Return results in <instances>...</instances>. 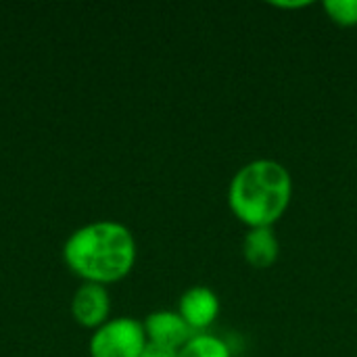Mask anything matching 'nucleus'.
Instances as JSON below:
<instances>
[{"label":"nucleus","instance_id":"8","mask_svg":"<svg viewBox=\"0 0 357 357\" xmlns=\"http://www.w3.org/2000/svg\"><path fill=\"white\" fill-rule=\"evenodd\" d=\"M178 357H232L224 339L213 335H192V339L178 351Z\"/></svg>","mask_w":357,"mask_h":357},{"label":"nucleus","instance_id":"11","mask_svg":"<svg viewBox=\"0 0 357 357\" xmlns=\"http://www.w3.org/2000/svg\"><path fill=\"white\" fill-rule=\"evenodd\" d=\"M274 6H282V8H299V6H307L310 2H272Z\"/></svg>","mask_w":357,"mask_h":357},{"label":"nucleus","instance_id":"2","mask_svg":"<svg viewBox=\"0 0 357 357\" xmlns=\"http://www.w3.org/2000/svg\"><path fill=\"white\" fill-rule=\"evenodd\" d=\"M293 178L274 159H255L243 165L228 186L230 211L249 228H272L289 209Z\"/></svg>","mask_w":357,"mask_h":357},{"label":"nucleus","instance_id":"1","mask_svg":"<svg viewBox=\"0 0 357 357\" xmlns=\"http://www.w3.org/2000/svg\"><path fill=\"white\" fill-rule=\"evenodd\" d=\"M132 230L113 220L90 222L69 234L63 245L67 268L84 282L111 284L126 278L136 264Z\"/></svg>","mask_w":357,"mask_h":357},{"label":"nucleus","instance_id":"6","mask_svg":"<svg viewBox=\"0 0 357 357\" xmlns=\"http://www.w3.org/2000/svg\"><path fill=\"white\" fill-rule=\"evenodd\" d=\"M178 314L184 322L195 331H205L211 326L220 314V299L207 287H192L188 289L178 303Z\"/></svg>","mask_w":357,"mask_h":357},{"label":"nucleus","instance_id":"7","mask_svg":"<svg viewBox=\"0 0 357 357\" xmlns=\"http://www.w3.org/2000/svg\"><path fill=\"white\" fill-rule=\"evenodd\" d=\"M278 253L280 243L272 228H249V232L243 238V255L253 268H270L278 259Z\"/></svg>","mask_w":357,"mask_h":357},{"label":"nucleus","instance_id":"10","mask_svg":"<svg viewBox=\"0 0 357 357\" xmlns=\"http://www.w3.org/2000/svg\"><path fill=\"white\" fill-rule=\"evenodd\" d=\"M140 357H178V351L163 349V347H157V345H146L144 354Z\"/></svg>","mask_w":357,"mask_h":357},{"label":"nucleus","instance_id":"3","mask_svg":"<svg viewBox=\"0 0 357 357\" xmlns=\"http://www.w3.org/2000/svg\"><path fill=\"white\" fill-rule=\"evenodd\" d=\"M149 345L144 326L130 316L109 318L88 343L90 357H140Z\"/></svg>","mask_w":357,"mask_h":357},{"label":"nucleus","instance_id":"9","mask_svg":"<svg viewBox=\"0 0 357 357\" xmlns=\"http://www.w3.org/2000/svg\"><path fill=\"white\" fill-rule=\"evenodd\" d=\"M324 10L337 25H357V0H324Z\"/></svg>","mask_w":357,"mask_h":357},{"label":"nucleus","instance_id":"4","mask_svg":"<svg viewBox=\"0 0 357 357\" xmlns=\"http://www.w3.org/2000/svg\"><path fill=\"white\" fill-rule=\"evenodd\" d=\"M111 314V295L107 287L96 282H84L71 297V316L84 326L96 331L109 320Z\"/></svg>","mask_w":357,"mask_h":357},{"label":"nucleus","instance_id":"5","mask_svg":"<svg viewBox=\"0 0 357 357\" xmlns=\"http://www.w3.org/2000/svg\"><path fill=\"white\" fill-rule=\"evenodd\" d=\"M142 326L149 345H157L172 351H180L195 335L192 328L184 322V318L178 312H169V310H159L149 314Z\"/></svg>","mask_w":357,"mask_h":357}]
</instances>
